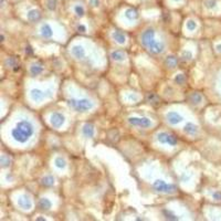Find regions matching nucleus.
<instances>
[{
	"mask_svg": "<svg viewBox=\"0 0 221 221\" xmlns=\"http://www.w3.org/2000/svg\"><path fill=\"white\" fill-rule=\"evenodd\" d=\"M34 133L33 125L29 121H20L11 130V136L16 142L24 144L31 138Z\"/></svg>",
	"mask_w": 221,
	"mask_h": 221,
	"instance_id": "nucleus-1",
	"label": "nucleus"
},
{
	"mask_svg": "<svg viewBox=\"0 0 221 221\" xmlns=\"http://www.w3.org/2000/svg\"><path fill=\"white\" fill-rule=\"evenodd\" d=\"M68 105L80 113L87 112L94 107V103L88 98H70L68 100Z\"/></svg>",
	"mask_w": 221,
	"mask_h": 221,
	"instance_id": "nucleus-2",
	"label": "nucleus"
},
{
	"mask_svg": "<svg viewBox=\"0 0 221 221\" xmlns=\"http://www.w3.org/2000/svg\"><path fill=\"white\" fill-rule=\"evenodd\" d=\"M153 188L155 191L157 192H161V193H167V195H171V193L176 192V186L172 184H167L164 180H156L154 182L153 184Z\"/></svg>",
	"mask_w": 221,
	"mask_h": 221,
	"instance_id": "nucleus-3",
	"label": "nucleus"
},
{
	"mask_svg": "<svg viewBox=\"0 0 221 221\" xmlns=\"http://www.w3.org/2000/svg\"><path fill=\"white\" fill-rule=\"evenodd\" d=\"M52 96V91L51 90H48V91H42L40 88H33L30 91V97L34 102H40V101H43L45 97H50Z\"/></svg>",
	"mask_w": 221,
	"mask_h": 221,
	"instance_id": "nucleus-4",
	"label": "nucleus"
},
{
	"mask_svg": "<svg viewBox=\"0 0 221 221\" xmlns=\"http://www.w3.org/2000/svg\"><path fill=\"white\" fill-rule=\"evenodd\" d=\"M157 140L161 144H167L170 145V146H175V145L178 143V139L175 135L170 134V133H166V132H161L157 135Z\"/></svg>",
	"mask_w": 221,
	"mask_h": 221,
	"instance_id": "nucleus-5",
	"label": "nucleus"
},
{
	"mask_svg": "<svg viewBox=\"0 0 221 221\" xmlns=\"http://www.w3.org/2000/svg\"><path fill=\"white\" fill-rule=\"evenodd\" d=\"M128 123L133 126H137L142 128H148L153 125V122L147 117H129Z\"/></svg>",
	"mask_w": 221,
	"mask_h": 221,
	"instance_id": "nucleus-6",
	"label": "nucleus"
},
{
	"mask_svg": "<svg viewBox=\"0 0 221 221\" xmlns=\"http://www.w3.org/2000/svg\"><path fill=\"white\" fill-rule=\"evenodd\" d=\"M155 41H156V40H155V30H154V29L149 28L142 33L140 42H142V44L144 47L148 48L149 45H150L151 43H154Z\"/></svg>",
	"mask_w": 221,
	"mask_h": 221,
	"instance_id": "nucleus-7",
	"label": "nucleus"
},
{
	"mask_svg": "<svg viewBox=\"0 0 221 221\" xmlns=\"http://www.w3.org/2000/svg\"><path fill=\"white\" fill-rule=\"evenodd\" d=\"M50 122H51V125L53 126V127L59 128L65 123V117H64V115L61 114V113L55 112L51 115V117H50Z\"/></svg>",
	"mask_w": 221,
	"mask_h": 221,
	"instance_id": "nucleus-8",
	"label": "nucleus"
},
{
	"mask_svg": "<svg viewBox=\"0 0 221 221\" xmlns=\"http://www.w3.org/2000/svg\"><path fill=\"white\" fill-rule=\"evenodd\" d=\"M148 51L153 54H161L166 49V45L163 41H155L154 43H151L148 48Z\"/></svg>",
	"mask_w": 221,
	"mask_h": 221,
	"instance_id": "nucleus-9",
	"label": "nucleus"
},
{
	"mask_svg": "<svg viewBox=\"0 0 221 221\" xmlns=\"http://www.w3.org/2000/svg\"><path fill=\"white\" fill-rule=\"evenodd\" d=\"M18 205L20 208L24 210H30L32 208V201L31 199L26 195H22L18 198Z\"/></svg>",
	"mask_w": 221,
	"mask_h": 221,
	"instance_id": "nucleus-10",
	"label": "nucleus"
},
{
	"mask_svg": "<svg viewBox=\"0 0 221 221\" xmlns=\"http://www.w3.org/2000/svg\"><path fill=\"white\" fill-rule=\"evenodd\" d=\"M166 118H167V121L169 122L170 124L175 125V124H178V123H180V122H182L184 117L176 112H169L166 115Z\"/></svg>",
	"mask_w": 221,
	"mask_h": 221,
	"instance_id": "nucleus-11",
	"label": "nucleus"
},
{
	"mask_svg": "<svg viewBox=\"0 0 221 221\" xmlns=\"http://www.w3.org/2000/svg\"><path fill=\"white\" fill-rule=\"evenodd\" d=\"M40 33H41L42 38L49 39V38H51L52 35H53V29H52V27L50 26V24H42L41 29H40Z\"/></svg>",
	"mask_w": 221,
	"mask_h": 221,
	"instance_id": "nucleus-12",
	"label": "nucleus"
},
{
	"mask_svg": "<svg viewBox=\"0 0 221 221\" xmlns=\"http://www.w3.org/2000/svg\"><path fill=\"white\" fill-rule=\"evenodd\" d=\"M27 18L30 22H38L41 19V12L38 9H31L27 13Z\"/></svg>",
	"mask_w": 221,
	"mask_h": 221,
	"instance_id": "nucleus-13",
	"label": "nucleus"
},
{
	"mask_svg": "<svg viewBox=\"0 0 221 221\" xmlns=\"http://www.w3.org/2000/svg\"><path fill=\"white\" fill-rule=\"evenodd\" d=\"M71 52H72L73 56L75 59H77V60H81V59H83L85 56V50L81 45H74L72 48V50H71Z\"/></svg>",
	"mask_w": 221,
	"mask_h": 221,
	"instance_id": "nucleus-14",
	"label": "nucleus"
},
{
	"mask_svg": "<svg viewBox=\"0 0 221 221\" xmlns=\"http://www.w3.org/2000/svg\"><path fill=\"white\" fill-rule=\"evenodd\" d=\"M82 133H83V135L85 137H88V138H92L95 134V129H94V126L92 124H88L86 123L85 125L83 126L82 128Z\"/></svg>",
	"mask_w": 221,
	"mask_h": 221,
	"instance_id": "nucleus-15",
	"label": "nucleus"
},
{
	"mask_svg": "<svg viewBox=\"0 0 221 221\" xmlns=\"http://www.w3.org/2000/svg\"><path fill=\"white\" fill-rule=\"evenodd\" d=\"M42 72H43V66H42L41 63H39V62L33 63L30 66V73L33 76H38V75L41 74Z\"/></svg>",
	"mask_w": 221,
	"mask_h": 221,
	"instance_id": "nucleus-16",
	"label": "nucleus"
},
{
	"mask_svg": "<svg viewBox=\"0 0 221 221\" xmlns=\"http://www.w3.org/2000/svg\"><path fill=\"white\" fill-rule=\"evenodd\" d=\"M51 207H52V203L48 198H41L39 200V208L41 210H43V211H48V210L51 209Z\"/></svg>",
	"mask_w": 221,
	"mask_h": 221,
	"instance_id": "nucleus-17",
	"label": "nucleus"
},
{
	"mask_svg": "<svg viewBox=\"0 0 221 221\" xmlns=\"http://www.w3.org/2000/svg\"><path fill=\"white\" fill-rule=\"evenodd\" d=\"M146 101L148 104L153 105V106H158V105L160 104V98H159L156 94H153V93L148 94V95L146 96Z\"/></svg>",
	"mask_w": 221,
	"mask_h": 221,
	"instance_id": "nucleus-18",
	"label": "nucleus"
},
{
	"mask_svg": "<svg viewBox=\"0 0 221 221\" xmlns=\"http://www.w3.org/2000/svg\"><path fill=\"white\" fill-rule=\"evenodd\" d=\"M125 17L126 19H128L129 21H134L136 19H138L139 14H138V11L136 9H133V8H129L125 11Z\"/></svg>",
	"mask_w": 221,
	"mask_h": 221,
	"instance_id": "nucleus-19",
	"label": "nucleus"
},
{
	"mask_svg": "<svg viewBox=\"0 0 221 221\" xmlns=\"http://www.w3.org/2000/svg\"><path fill=\"white\" fill-rule=\"evenodd\" d=\"M177 64H178V59L175 55H168L167 58L165 59V65L168 66V68L174 69L177 66Z\"/></svg>",
	"mask_w": 221,
	"mask_h": 221,
	"instance_id": "nucleus-20",
	"label": "nucleus"
},
{
	"mask_svg": "<svg viewBox=\"0 0 221 221\" xmlns=\"http://www.w3.org/2000/svg\"><path fill=\"white\" fill-rule=\"evenodd\" d=\"M112 37H113V39H114L115 41H116L117 43H119V44H124L126 42L125 34H124L123 32H121V31H118V30L114 31L113 34H112Z\"/></svg>",
	"mask_w": 221,
	"mask_h": 221,
	"instance_id": "nucleus-21",
	"label": "nucleus"
},
{
	"mask_svg": "<svg viewBox=\"0 0 221 221\" xmlns=\"http://www.w3.org/2000/svg\"><path fill=\"white\" fill-rule=\"evenodd\" d=\"M184 132L189 134V135H195L198 133V126L192 123H187L184 127Z\"/></svg>",
	"mask_w": 221,
	"mask_h": 221,
	"instance_id": "nucleus-22",
	"label": "nucleus"
},
{
	"mask_svg": "<svg viewBox=\"0 0 221 221\" xmlns=\"http://www.w3.org/2000/svg\"><path fill=\"white\" fill-rule=\"evenodd\" d=\"M54 182H55V179H54V177L51 176V175H47V176H44L41 179V184H42V186H44V187L53 186Z\"/></svg>",
	"mask_w": 221,
	"mask_h": 221,
	"instance_id": "nucleus-23",
	"label": "nucleus"
},
{
	"mask_svg": "<svg viewBox=\"0 0 221 221\" xmlns=\"http://www.w3.org/2000/svg\"><path fill=\"white\" fill-rule=\"evenodd\" d=\"M111 58L114 61H118V62H122V61L125 60V53L121 50H115L111 53Z\"/></svg>",
	"mask_w": 221,
	"mask_h": 221,
	"instance_id": "nucleus-24",
	"label": "nucleus"
},
{
	"mask_svg": "<svg viewBox=\"0 0 221 221\" xmlns=\"http://www.w3.org/2000/svg\"><path fill=\"white\" fill-rule=\"evenodd\" d=\"M189 101H190L192 104H199V103L203 102V96L199 93H197V92H193V93H191V95L189 96Z\"/></svg>",
	"mask_w": 221,
	"mask_h": 221,
	"instance_id": "nucleus-25",
	"label": "nucleus"
},
{
	"mask_svg": "<svg viewBox=\"0 0 221 221\" xmlns=\"http://www.w3.org/2000/svg\"><path fill=\"white\" fill-rule=\"evenodd\" d=\"M54 165H55V167H58L59 169H64V168L66 167V161H65V159L62 158V157H58V158H55V160H54Z\"/></svg>",
	"mask_w": 221,
	"mask_h": 221,
	"instance_id": "nucleus-26",
	"label": "nucleus"
},
{
	"mask_svg": "<svg viewBox=\"0 0 221 221\" xmlns=\"http://www.w3.org/2000/svg\"><path fill=\"white\" fill-rule=\"evenodd\" d=\"M164 216H165L166 219H168V220H178V217H177L176 213H174L172 211H170V210H164L163 211Z\"/></svg>",
	"mask_w": 221,
	"mask_h": 221,
	"instance_id": "nucleus-27",
	"label": "nucleus"
},
{
	"mask_svg": "<svg viewBox=\"0 0 221 221\" xmlns=\"http://www.w3.org/2000/svg\"><path fill=\"white\" fill-rule=\"evenodd\" d=\"M74 12H75V14H76L77 17L82 18V17L84 16V13H85V10H84V8L82 7V6H75Z\"/></svg>",
	"mask_w": 221,
	"mask_h": 221,
	"instance_id": "nucleus-28",
	"label": "nucleus"
},
{
	"mask_svg": "<svg viewBox=\"0 0 221 221\" xmlns=\"http://www.w3.org/2000/svg\"><path fill=\"white\" fill-rule=\"evenodd\" d=\"M185 81H186V77H185L184 74H178L175 76V82L177 84H179V85H182L185 83Z\"/></svg>",
	"mask_w": 221,
	"mask_h": 221,
	"instance_id": "nucleus-29",
	"label": "nucleus"
},
{
	"mask_svg": "<svg viewBox=\"0 0 221 221\" xmlns=\"http://www.w3.org/2000/svg\"><path fill=\"white\" fill-rule=\"evenodd\" d=\"M205 6L208 8V9H213V8L217 6V0H206Z\"/></svg>",
	"mask_w": 221,
	"mask_h": 221,
	"instance_id": "nucleus-30",
	"label": "nucleus"
},
{
	"mask_svg": "<svg viewBox=\"0 0 221 221\" xmlns=\"http://www.w3.org/2000/svg\"><path fill=\"white\" fill-rule=\"evenodd\" d=\"M197 28V24H196L193 20H189L188 22H187V29L190 31L195 30V29Z\"/></svg>",
	"mask_w": 221,
	"mask_h": 221,
	"instance_id": "nucleus-31",
	"label": "nucleus"
},
{
	"mask_svg": "<svg viewBox=\"0 0 221 221\" xmlns=\"http://www.w3.org/2000/svg\"><path fill=\"white\" fill-rule=\"evenodd\" d=\"M191 58H192V53H191L190 51H185L184 53H182V59L184 61H189V60H191Z\"/></svg>",
	"mask_w": 221,
	"mask_h": 221,
	"instance_id": "nucleus-32",
	"label": "nucleus"
},
{
	"mask_svg": "<svg viewBox=\"0 0 221 221\" xmlns=\"http://www.w3.org/2000/svg\"><path fill=\"white\" fill-rule=\"evenodd\" d=\"M9 165H10L9 158H7L6 156H1V166L3 167H8Z\"/></svg>",
	"mask_w": 221,
	"mask_h": 221,
	"instance_id": "nucleus-33",
	"label": "nucleus"
},
{
	"mask_svg": "<svg viewBox=\"0 0 221 221\" xmlns=\"http://www.w3.org/2000/svg\"><path fill=\"white\" fill-rule=\"evenodd\" d=\"M48 8L50 10H54L56 8V1L55 0H50L49 3H48Z\"/></svg>",
	"mask_w": 221,
	"mask_h": 221,
	"instance_id": "nucleus-34",
	"label": "nucleus"
},
{
	"mask_svg": "<svg viewBox=\"0 0 221 221\" xmlns=\"http://www.w3.org/2000/svg\"><path fill=\"white\" fill-rule=\"evenodd\" d=\"M212 198L214 200H221V191H216L212 193Z\"/></svg>",
	"mask_w": 221,
	"mask_h": 221,
	"instance_id": "nucleus-35",
	"label": "nucleus"
},
{
	"mask_svg": "<svg viewBox=\"0 0 221 221\" xmlns=\"http://www.w3.org/2000/svg\"><path fill=\"white\" fill-rule=\"evenodd\" d=\"M189 178H190V175H187L186 172H184V174L182 175V177H180V180H182V182H188Z\"/></svg>",
	"mask_w": 221,
	"mask_h": 221,
	"instance_id": "nucleus-36",
	"label": "nucleus"
},
{
	"mask_svg": "<svg viewBox=\"0 0 221 221\" xmlns=\"http://www.w3.org/2000/svg\"><path fill=\"white\" fill-rule=\"evenodd\" d=\"M127 98L130 101H133V102H137L138 101V96L135 95V94H129V95L127 96Z\"/></svg>",
	"mask_w": 221,
	"mask_h": 221,
	"instance_id": "nucleus-37",
	"label": "nucleus"
},
{
	"mask_svg": "<svg viewBox=\"0 0 221 221\" xmlns=\"http://www.w3.org/2000/svg\"><path fill=\"white\" fill-rule=\"evenodd\" d=\"M77 30H79L80 32H85V31H86V27L83 26V24H79V26H77Z\"/></svg>",
	"mask_w": 221,
	"mask_h": 221,
	"instance_id": "nucleus-38",
	"label": "nucleus"
},
{
	"mask_svg": "<svg viewBox=\"0 0 221 221\" xmlns=\"http://www.w3.org/2000/svg\"><path fill=\"white\" fill-rule=\"evenodd\" d=\"M90 3H91L93 7H97L100 3H98V0H91V1H90Z\"/></svg>",
	"mask_w": 221,
	"mask_h": 221,
	"instance_id": "nucleus-39",
	"label": "nucleus"
},
{
	"mask_svg": "<svg viewBox=\"0 0 221 221\" xmlns=\"http://www.w3.org/2000/svg\"><path fill=\"white\" fill-rule=\"evenodd\" d=\"M32 49H31L30 47H28V48H26V53H28V54H31L32 53Z\"/></svg>",
	"mask_w": 221,
	"mask_h": 221,
	"instance_id": "nucleus-40",
	"label": "nucleus"
},
{
	"mask_svg": "<svg viewBox=\"0 0 221 221\" xmlns=\"http://www.w3.org/2000/svg\"><path fill=\"white\" fill-rule=\"evenodd\" d=\"M217 51L221 52V44H218V45H217Z\"/></svg>",
	"mask_w": 221,
	"mask_h": 221,
	"instance_id": "nucleus-41",
	"label": "nucleus"
},
{
	"mask_svg": "<svg viewBox=\"0 0 221 221\" xmlns=\"http://www.w3.org/2000/svg\"><path fill=\"white\" fill-rule=\"evenodd\" d=\"M174 1H180V0H174Z\"/></svg>",
	"mask_w": 221,
	"mask_h": 221,
	"instance_id": "nucleus-42",
	"label": "nucleus"
}]
</instances>
